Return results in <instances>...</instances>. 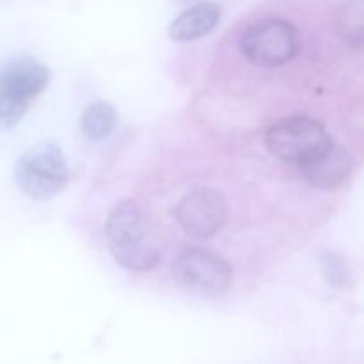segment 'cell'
<instances>
[{
  "label": "cell",
  "instance_id": "obj_1",
  "mask_svg": "<svg viewBox=\"0 0 364 364\" xmlns=\"http://www.w3.org/2000/svg\"><path fill=\"white\" fill-rule=\"evenodd\" d=\"M105 238L121 267L134 272L153 270L162 259L156 247L148 244V220L135 201H119L105 220Z\"/></svg>",
  "mask_w": 364,
  "mask_h": 364
},
{
  "label": "cell",
  "instance_id": "obj_2",
  "mask_svg": "<svg viewBox=\"0 0 364 364\" xmlns=\"http://www.w3.org/2000/svg\"><path fill=\"white\" fill-rule=\"evenodd\" d=\"M66 160L53 142H39L21 153L14 169L18 188L36 201H46L68 185Z\"/></svg>",
  "mask_w": 364,
  "mask_h": 364
},
{
  "label": "cell",
  "instance_id": "obj_3",
  "mask_svg": "<svg viewBox=\"0 0 364 364\" xmlns=\"http://www.w3.org/2000/svg\"><path fill=\"white\" fill-rule=\"evenodd\" d=\"M301 48V36L294 23L279 18L255 21L240 38L245 59L259 68H279L295 59Z\"/></svg>",
  "mask_w": 364,
  "mask_h": 364
},
{
  "label": "cell",
  "instance_id": "obj_4",
  "mask_svg": "<svg viewBox=\"0 0 364 364\" xmlns=\"http://www.w3.org/2000/svg\"><path fill=\"white\" fill-rule=\"evenodd\" d=\"M333 139L322 123L309 117H288L274 123L265 134V144L276 159L301 167L329 146Z\"/></svg>",
  "mask_w": 364,
  "mask_h": 364
},
{
  "label": "cell",
  "instance_id": "obj_5",
  "mask_svg": "<svg viewBox=\"0 0 364 364\" xmlns=\"http://www.w3.org/2000/svg\"><path fill=\"white\" fill-rule=\"evenodd\" d=\"M180 288L201 297H219L226 294L233 281L231 265L208 249H188L181 252L171 267Z\"/></svg>",
  "mask_w": 364,
  "mask_h": 364
},
{
  "label": "cell",
  "instance_id": "obj_6",
  "mask_svg": "<svg viewBox=\"0 0 364 364\" xmlns=\"http://www.w3.org/2000/svg\"><path fill=\"white\" fill-rule=\"evenodd\" d=\"M173 217L187 237L205 242L228 224L230 206L219 191L199 187L187 192L173 208Z\"/></svg>",
  "mask_w": 364,
  "mask_h": 364
},
{
  "label": "cell",
  "instance_id": "obj_7",
  "mask_svg": "<svg viewBox=\"0 0 364 364\" xmlns=\"http://www.w3.org/2000/svg\"><path fill=\"white\" fill-rule=\"evenodd\" d=\"M299 169H301L302 178L313 188L333 192L347 183L352 169H354V160L343 146L331 141L327 148H323L311 160L302 164Z\"/></svg>",
  "mask_w": 364,
  "mask_h": 364
},
{
  "label": "cell",
  "instance_id": "obj_8",
  "mask_svg": "<svg viewBox=\"0 0 364 364\" xmlns=\"http://www.w3.org/2000/svg\"><path fill=\"white\" fill-rule=\"evenodd\" d=\"M50 71L32 57H16L0 68V95L31 103L46 89Z\"/></svg>",
  "mask_w": 364,
  "mask_h": 364
},
{
  "label": "cell",
  "instance_id": "obj_9",
  "mask_svg": "<svg viewBox=\"0 0 364 364\" xmlns=\"http://www.w3.org/2000/svg\"><path fill=\"white\" fill-rule=\"evenodd\" d=\"M219 21L220 7L215 2H198L174 18L169 36L178 43H191L210 34Z\"/></svg>",
  "mask_w": 364,
  "mask_h": 364
},
{
  "label": "cell",
  "instance_id": "obj_10",
  "mask_svg": "<svg viewBox=\"0 0 364 364\" xmlns=\"http://www.w3.org/2000/svg\"><path fill=\"white\" fill-rule=\"evenodd\" d=\"M334 31L341 43L354 50H364V0H345L338 7Z\"/></svg>",
  "mask_w": 364,
  "mask_h": 364
},
{
  "label": "cell",
  "instance_id": "obj_11",
  "mask_svg": "<svg viewBox=\"0 0 364 364\" xmlns=\"http://www.w3.org/2000/svg\"><path fill=\"white\" fill-rule=\"evenodd\" d=\"M117 124V114L112 105L105 102H95L85 107L80 117V130L91 141H103L109 137Z\"/></svg>",
  "mask_w": 364,
  "mask_h": 364
},
{
  "label": "cell",
  "instance_id": "obj_12",
  "mask_svg": "<svg viewBox=\"0 0 364 364\" xmlns=\"http://www.w3.org/2000/svg\"><path fill=\"white\" fill-rule=\"evenodd\" d=\"M28 105L31 103L0 95V134L16 127L27 114Z\"/></svg>",
  "mask_w": 364,
  "mask_h": 364
},
{
  "label": "cell",
  "instance_id": "obj_13",
  "mask_svg": "<svg viewBox=\"0 0 364 364\" xmlns=\"http://www.w3.org/2000/svg\"><path fill=\"white\" fill-rule=\"evenodd\" d=\"M322 262L327 283L334 288H343L348 283V267L345 263V259L340 255L327 252Z\"/></svg>",
  "mask_w": 364,
  "mask_h": 364
}]
</instances>
